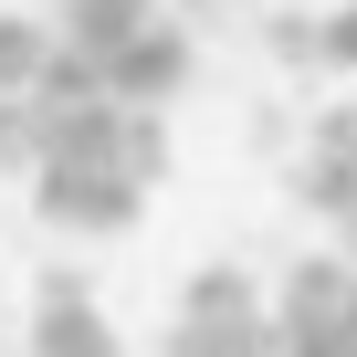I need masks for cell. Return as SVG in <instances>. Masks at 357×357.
Here are the masks:
<instances>
[{
	"label": "cell",
	"instance_id": "cell-1",
	"mask_svg": "<svg viewBox=\"0 0 357 357\" xmlns=\"http://www.w3.org/2000/svg\"><path fill=\"white\" fill-rule=\"evenodd\" d=\"M32 200H43V221H63V231H126V221L147 211V178H137V168H105V158H43V168H32Z\"/></svg>",
	"mask_w": 357,
	"mask_h": 357
},
{
	"label": "cell",
	"instance_id": "cell-2",
	"mask_svg": "<svg viewBox=\"0 0 357 357\" xmlns=\"http://www.w3.org/2000/svg\"><path fill=\"white\" fill-rule=\"evenodd\" d=\"M32 357H116V326L95 315L84 273H43V315H32Z\"/></svg>",
	"mask_w": 357,
	"mask_h": 357
},
{
	"label": "cell",
	"instance_id": "cell-3",
	"mask_svg": "<svg viewBox=\"0 0 357 357\" xmlns=\"http://www.w3.org/2000/svg\"><path fill=\"white\" fill-rule=\"evenodd\" d=\"M105 74H116V95H126V105H168L178 84H190V43L147 22V32H137L126 53H105Z\"/></svg>",
	"mask_w": 357,
	"mask_h": 357
},
{
	"label": "cell",
	"instance_id": "cell-4",
	"mask_svg": "<svg viewBox=\"0 0 357 357\" xmlns=\"http://www.w3.org/2000/svg\"><path fill=\"white\" fill-rule=\"evenodd\" d=\"M168 357H284V326L273 315H178Z\"/></svg>",
	"mask_w": 357,
	"mask_h": 357
},
{
	"label": "cell",
	"instance_id": "cell-5",
	"mask_svg": "<svg viewBox=\"0 0 357 357\" xmlns=\"http://www.w3.org/2000/svg\"><path fill=\"white\" fill-rule=\"evenodd\" d=\"M347 284H357V263H326V252L294 263L284 294H273V326H284V336H294V326H336V315H347Z\"/></svg>",
	"mask_w": 357,
	"mask_h": 357
},
{
	"label": "cell",
	"instance_id": "cell-6",
	"mask_svg": "<svg viewBox=\"0 0 357 357\" xmlns=\"http://www.w3.org/2000/svg\"><path fill=\"white\" fill-rule=\"evenodd\" d=\"M147 32V0H63V43H84V53H126Z\"/></svg>",
	"mask_w": 357,
	"mask_h": 357
},
{
	"label": "cell",
	"instance_id": "cell-7",
	"mask_svg": "<svg viewBox=\"0 0 357 357\" xmlns=\"http://www.w3.org/2000/svg\"><path fill=\"white\" fill-rule=\"evenodd\" d=\"M32 95H43V105H95V95H116V74H105V53H84V43H53Z\"/></svg>",
	"mask_w": 357,
	"mask_h": 357
},
{
	"label": "cell",
	"instance_id": "cell-8",
	"mask_svg": "<svg viewBox=\"0 0 357 357\" xmlns=\"http://www.w3.org/2000/svg\"><path fill=\"white\" fill-rule=\"evenodd\" d=\"M53 158V105L43 95H0V168H43Z\"/></svg>",
	"mask_w": 357,
	"mask_h": 357
},
{
	"label": "cell",
	"instance_id": "cell-9",
	"mask_svg": "<svg viewBox=\"0 0 357 357\" xmlns=\"http://www.w3.org/2000/svg\"><path fill=\"white\" fill-rule=\"evenodd\" d=\"M294 200H305V211H326V221H347V211H357V158L315 147V158L294 168Z\"/></svg>",
	"mask_w": 357,
	"mask_h": 357
},
{
	"label": "cell",
	"instance_id": "cell-10",
	"mask_svg": "<svg viewBox=\"0 0 357 357\" xmlns=\"http://www.w3.org/2000/svg\"><path fill=\"white\" fill-rule=\"evenodd\" d=\"M178 315H263V294H252V273L200 263V273H190V294H178Z\"/></svg>",
	"mask_w": 357,
	"mask_h": 357
},
{
	"label": "cell",
	"instance_id": "cell-11",
	"mask_svg": "<svg viewBox=\"0 0 357 357\" xmlns=\"http://www.w3.org/2000/svg\"><path fill=\"white\" fill-rule=\"evenodd\" d=\"M43 53H53V32L0 22V95H32V84H43Z\"/></svg>",
	"mask_w": 357,
	"mask_h": 357
},
{
	"label": "cell",
	"instance_id": "cell-12",
	"mask_svg": "<svg viewBox=\"0 0 357 357\" xmlns=\"http://www.w3.org/2000/svg\"><path fill=\"white\" fill-rule=\"evenodd\" d=\"M263 53L305 74V63H326V22H305V11H273V22H263Z\"/></svg>",
	"mask_w": 357,
	"mask_h": 357
},
{
	"label": "cell",
	"instance_id": "cell-13",
	"mask_svg": "<svg viewBox=\"0 0 357 357\" xmlns=\"http://www.w3.org/2000/svg\"><path fill=\"white\" fill-rule=\"evenodd\" d=\"M284 357H357V326H347V315H336V326H294Z\"/></svg>",
	"mask_w": 357,
	"mask_h": 357
},
{
	"label": "cell",
	"instance_id": "cell-14",
	"mask_svg": "<svg viewBox=\"0 0 357 357\" xmlns=\"http://www.w3.org/2000/svg\"><path fill=\"white\" fill-rule=\"evenodd\" d=\"M326 63H347V74H357V0H347V11L326 22Z\"/></svg>",
	"mask_w": 357,
	"mask_h": 357
},
{
	"label": "cell",
	"instance_id": "cell-15",
	"mask_svg": "<svg viewBox=\"0 0 357 357\" xmlns=\"http://www.w3.org/2000/svg\"><path fill=\"white\" fill-rule=\"evenodd\" d=\"M315 147H336V158H357V105H336V116H315Z\"/></svg>",
	"mask_w": 357,
	"mask_h": 357
},
{
	"label": "cell",
	"instance_id": "cell-16",
	"mask_svg": "<svg viewBox=\"0 0 357 357\" xmlns=\"http://www.w3.org/2000/svg\"><path fill=\"white\" fill-rule=\"evenodd\" d=\"M336 231H347V242H357V211H347V221H336Z\"/></svg>",
	"mask_w": 357,
	"mask_h": 357
},
{
	"label": "cell",
	"instance_id": "cell-17",
	"mask_svg": "<svg viewBox=\"0 0 357 357\" xmlns=\"http://www.w3.org/2000/svg\"><path fill=\"white\" fill-rule=\"evenodd\" d=\"M347 326H357V284H347Z\"/></svg>",
	"mask_w": 357,
	"mask_h": 357
}]
</instances>
